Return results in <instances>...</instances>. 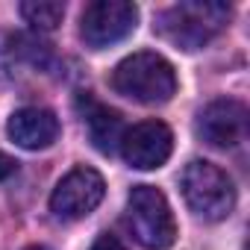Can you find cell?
Segmentation results:
<instances>
[{"label":"cell","instance_id":"6da1fadb","mask_svg":"<svg viewBox=\"0 0 250 250\" xmlns=\"http://www.w3.org/2000/svg\"><path fill=\"white\" fill-rule=\"evenodd\" d=\"M229 21V6L227 3H212V0H188L165 9L153 30L171 42L180 50H200L209 44Z\"/></svg>","mask_w":250,"mask_h":250},{"label":"cell","instance_id":"7a4b0ae2","mask_svg":"<svg viewBox=\"0 0 250 250\" xmlns=\"http://www.w3.org/2000/svg\"><path fill=\"white\" fill-rule=\"evenodd\" d=\"M112 88L136 103L159 106V103H168L174 97L177 74L165 56H159L153 50H142V53H133L115 65Z\"/></svg>","mask_w":250,"mask_h":250},{"label":"cell","instance_id":"3957f363","mask_svg":"<svg viewBox=\"0 0 250 250\" xmlns=\"http://www.w3.org/2000/svg\"><path fill=\"white\" fill-rule=\"evenodd\" d=\"M127 224L133 238L147 250H165L177 241V221L168 197L153 186H136L127 200Z\"/></svg>","mask_w":250,"mask_h":250},{"label":"cell","instance_id":"277c9868","mask_svg":"<svg viewBox=\"0 0 250 250\" xmlns=\"http://www.w3.org/2000/svg\"><path fill=\"white\" fill-rule=\"evenodd\" d=\"M183 197L188 209L203 221H224L235 206V188L227 171L212 162L194 159L183 171Z\"/></svg>","mask_w":250,"mask_h":250},{"label":"cell","instance_id":"5b68a950","mask_svg":"<svg viewBox=\"0 0 250 250\" xmlns=\"http://www.w3.org/2000/svg\"><path fill=\"white\" fill-rule=\"evenodd\" d=\"M139 9L127 0H94L80 15V36L91 50L118 44L136 30Z\"/></svg>","mask_w":250,"mask_h":250},{"label":"cell","instance_id":"8992f818","mask_svg":"<svg viewBox=\"0 0 250 250\" xmlns=\"http://www.w3.org/2000/svg\"><path fill=\"white\" fill-rule=\"evenodd\" d=\"M103 194H106L103 177L94 168L80 165L56 183V188L50 194V212L59 221H80L100 206Z\"/></svg>","mask_w":250,"mask_h":250},{"label":"cell","instance_id":"52a82bcc","mask_svg":"<svg viewBox=\"0 0 250 250\" xmlns=\"http://www.w3.org/2000/svg\"><path fill=\"white\" fill-rule=\"evenodd\" d=\"M247 106L241 100H232V97H221V100H212L209 106L200 109L197 115V136L218 147V150H229V147H238L244 139H247Z\"/></svg>","mask_w":250,"mask_h":250},{"label":"cell","instance_id":"ba28073f","mask_svg":"<svg viewBox=\"0 0 250 250\" xmlns=\"http://www.w3.org/2000/svg\"><path fill=\"white\" fill-rule=\"evenodd\" d=\"M118 150H121L124 162H127L130 168L153 171V168H162L171 159L174 133H171L168 124H162V121H142V124H136L133 130L124 133Z\"/></svg>","mask_w":250,"mask_h":250},{"label":"cell","instance_id":"9c48e42d","mask_svg":"<svg viewBox=\"0 0 250 250\" xmlns=\"http://www.w3.org/2000/svg\"><path fill=\"white\" fill-rule=\"evenodd\" d=\"M6 133L24 150H44L59 139V118L44 106H24L12 112Z\"/></svg>","mask_w":250,"mask_h":250},{"label":"cell","instance_id":"30bf717a","mask_svg":"<svg viewBox=\"0 0 250 250\" xmlns=\"http://www.w3.org/2000/svg\"><path fill=\"white\" fill-rule=\"evenodd\" d=\"M85 103H88V109H85V127H88V136H91L94 147H97L100 153H115V150L121 147L124 133H127V127H124V118H121L115 109H109V106L91 100L88 94H85Z\"/></svg>","mask_w":250,"mask_h":250},{"label":"cell","instance_id":"8fae6325","mask_svg":"<svg viewBox=\"0 0 250 250\" xmlns=\"http://www.w3.org/2000/svg\"><path fill=\"white\" fill-rule=\"evenodd\" d=\"M21 15L33 30L53 33L65 18V6L56 0H27V3H21Z\"/></svg>","mask_w":250,"mask_h":250},{"label":"cell","instance_id":"7c38bea8","mask_svg":"<svg viewBox=\"0 0 250 250\" xmlns=\"http://www.w3.org/2000/svg\"><path fill=\"white\" fill-rule=\"evenodd\" d=\"M91 250H127V247H124V241H121V238H115V235L103 232V235H97V238H94Z\"/></svg>","mask_w":250,"mask_h":250},{"label":"cell","instance_id":"4fadbf2b","mask_svg":"<svg viewBox=\"0 0 250 250\" xmlns=\"http://www.w3.org/2000/svg\"><path fill=\"white\" fill-rule=\"evenodd\" d=\"M15 171H18V162H15L12 156H6L3 150H0V183H3V180H9Z\"/></svg>","mask_w":250,"mask_h":250},{"label":"cell","instance_id":"5bb4252c","mask_svg":"<svg viewBox=\"0 0 250 250\" xmlns=\"http://www.w3.org/2000/svg\"><path fill=\"white\" fill-rule=\"evenodd\" d=\"M27 250H50V247H44V244H33V247H27Z\"/></svg>","mask_w":250,"mask_h":250}]
</instances>
